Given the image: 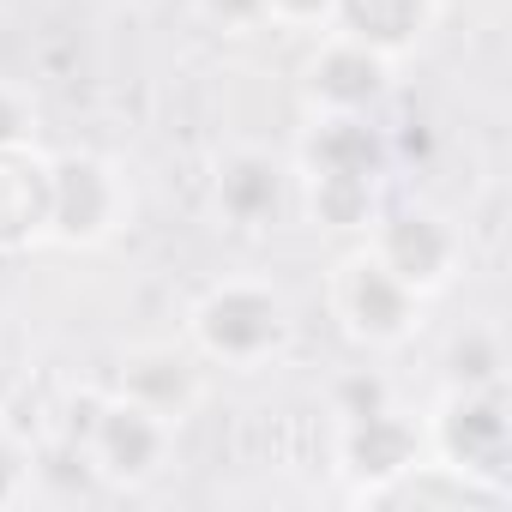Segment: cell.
<instances>
[{
  "instance_id": "1",
  "label": "cell",
  "mask_w": 512,
  "mask_h": 512,
  "mask_svg": "<svg viewBox=\"0 0 512 512\" xmlns=\"http://www.w3.org/2000/svg\"><path fill=\"white\" fill-rule=\"evenodd\" d=\"M193 338L223 368H260L290 344V308L272 284L229 278L193 308Z\"/></svg>"
},
{
  "instance_id": "2",
  "label": "cell",
  "mask_w": 512,
  "mask_h": 512,
  "mask_svg": "<svg viewBox=\"0 0 512 512\" xmlns=\"http://www.w3.org/2000/svg\"><path fill=\"white\" fill-rule=\"evenodd\" d=\"M434 458L488 482V488H506V458H512V422H506V398L500 386H482V392H446L434 428Z\"/></svg>"
},
{
  "instance_id": "3",
  "label": "cell",
  "mask_w": 512,
  "mask_h": 512,
  "mask_svg": "<svg viewBox=\"0 0 512 512\" xmlns=\"http://www.w3.org/2000/svg\"><path fill=\"white\" fill-rule=\"evenodd\" d=\"M121 211H127V187L103 157H91V151L49 157V235L55 241L97 247L115 235Z\"/></svg>"
},
{
  "instance_id": "4",
  "label": "cell",
  "mask_w": 512,
  "mask_h": 512,
  "mask_svg": "<svg viewBox=\"0 0 512 512\" xmlns=\"http://www.w3.org/2000/svg\"><path fill=\"white\" fill-rule=\"evenodd\" d=\"M91 458V476L103 482H151L163 470V452H169V422L151 416L145 404L133 398H103L91 416H85V434H73Z\"/></svg>"
},
{
  "instance_id": "5",
  "label": "cell",
  "mask_w": 512,
  "mask_h": 512,
  "mask_svg": "<svg viewBox=\"0 0 512 512\" xmlns=\"http://www.w3.org/2000/svg\"><path fill=\"white\" fill-rule=\"evenodd\" d=\"M332 308H338V320H344V332H350L356 344H374V350H380V344H404V338H410L422 296L404 290V284L374 260V253H350V260L338 266Z\"/></svg>"
},
{
  "instance_id": "6",
  "label": "cell",
  "mask_w": 512,
  "mask_h": 512,
  "mask_svg": "<svg viewBox=\"0 0 512 512\" xmlns=\"http://www.w3.org/2000/svg\"><path fill=\"white\" fill-rule=\"evenodd\" d=\"M368 253H374V260H380L404 290H416L422 302L440 296V290L452 284V272H458V235H452V223L434 217V211H422V205L380 217Z\"/></svg>"
},
{
  "instance_id": "7",
  "label": "cell",
  "mask_w": 512,
  "mask_h": 512,
  "mask_svg": "<svg viewBox=\"0 0 512 512\" xmlns=\"http://www.w3.org/2000/svg\"><path fill=\"white\" fill-rule=\"evenodd\" d=\"M392 85V55L332 31L320 43V55L308 61V103L320 115H374L380 97Z\"/></svg>"
},
{
  "instance_id": "8",
  "label": "cell",
  "mask_w": 512,
  "mask_h": 512,
  "mask_svg": "<svg viewBox=\"0 0 512 512\" xmlns=\"http://www.w3.org/2000/svg\"><path fill=\"white\" fill-rule=\"evenodd\" d=\"M422 458V434L416 422H404L392 404L368 410V416H344V440H338V470L356 482V494L368 500L374 488H386L392 476H404Z\"/></svg>"
},
{
  "instance_id": "9",
  "label": "cell",
  "mask_w": 512,
  "mask_h": 512,
  "mask_svg": "<svg viewBox=\"0 0 512 512\" xmlns=\"http://www.w3.org/2000/svg\"><path fill=\"white\" fill-rule=\"evenodd\" d=\"M49 235V157L31 145L0 151V253H19Z\"/></svg>"
},
{
  "instance_id": "10",
  "label": "cell",
  "mask_w": 512,
  "mask_h": 512,
  "mask_svg": "<svg viewBox=\"0 0 512 512\" xmlns=\"http://www.w3.org/2000/svg\"><path fill=\"white\" fill-rule=\"evenodd\" d=\"M434 13H440V0H332L326 31H344L380 55H404L428 37Z\"/></svg>"
},
{
  "instance_id": "11",
  "label": "cell",
  "mask_w": 512,
  "mask_h": 512,
  "mask_svg": "<svg viewBox=\"0 0 512 512\" xmlns=\"http://www.w3.org/2000/svg\"><path fill=\"white\" fill-rule=\"evenodd\" d=\"M121 398L145 404L151 416H163V422L175 428V422L193 410V398H199V374H193L187 356H175V350H163V344H145V350H133V356L121 362Z\"/></svg>"
},
{
  "instance_id": "12",
  "label": "cell",
  "mask_w": 512,
  "mask_h": 512,
  "mask_svg": "<svg viewBox=\"0 0 512 512\" xmlns=\"http://www.w3.org/2000/svg\"><path fill=\"white\" fill-rule=\"evenodd\" d=\"M380 169H386V139H380L374 115H320V127L308 139V175L380 181Z\"/></svg>"
},
{
  "instance_id": "13",
  "label": "cell",
  "mask_w": 512,
  "mask_h": 512,
  "mask_svg": "<svg viewBox=\"0 0 512 512\" xmlns=\"http://www.w3.org/2000/svg\"><path fill=\"white\" fill-rule=\"evenodd\" d=\"M278 205H284V169H278V157H266V151H235L223 163V175H217V211L229 223H241V229L272 223Z\"/></svg>"
},
{
  "instance_id": "14",
  "label": "cell",
  "mask_w": 512,
  "mask_h": 512,
  "mask_svg": "<svg viewBox=\"0 0 512 512\" xmlns=\"http://www.w3.org/2000/svg\"><path fill=\"white\" fill-rule=\"evenodd\" d=\"M374 187L380 181H356V175H308V205L326 229H368Z\"/></svg>"
},
{
  "instance_id": "15",
  "label": "cell",
  "mask_w": 512,
  "mask_h": 512,
  "mask_svg": "<svg viewBox=\"0 0 512 512\" xmlns=\"http://www.w3.org/2000/svg\"><path fill=\"white\" fill-rule=\"evenodd\" d=\"M500 368H506L500 338H494V332H482V326H470V332H458V338L446 344V380H452V392L500 386Z\"/></svg>"
},
{
  "instance_id": "16",
  "label": "cell",
  "mask_w": 512,
  "mask_h": 512,
  "mask_svg": "<svg viewBox=\"0 0 512 512\" xmlns=\"http://www.w3.org/2000/svg\"><path fill=\"white\" fill-rule=\"evenodd\" d=\"M266 19L290 31H314V25H332V0H266Z\"/></svg>"
},
{
  "instance_id": "17",
  "label": "cell",
  "mask_w": 512,
  "mask_h": 512,
  "mask_svg": "<svg viewBox=\"0 0 512 512\" xmlns=\"http://www.w3.org/2000/svg\"><path fill=\"white\" fill-rule=\"evenodd\" d=\"M25 488H31V452L0 434V506H13Z\"/></svg>"
},
{
  "instance_id": "18",
  "label": "cell",
  "mask_w": 512,
  "mask_h": 512,
  "mask_svg": "<svg viewBox=\"0 0 512 512\" xmlns=\"http://www.w3.org/2000/svg\"><path fill=\"white\" fill-rule=\"evenodd\" d=\"M25 133H31L25 97H19L13 85H0V151H7V145H25Z\"/></svg>"
},
{
  "instance_id": "19",
  "label": "cell",
  "mask_w": 512,
  "mask_h": 512,
  "mask_svg": "<svg viewBox=\"0 0 512 512\" xmlns=\"http://www.w3.org/2000/svg\"><path fill=\"white\" fill-rule=\"evenodd\" d=\"M199 7H205L223 31H247V25L266 19V0H199Z\"/></svg>"
},
{
  "instance_id": "20",
  "label": "cell",
  "mask_w": 512,
  "mask_h": 512,
  "mask_svg": "<svg viewBox=\"0 0 512 512\" xmlns=\"http://www.w3.org/2000/svg\"><path fill=\"white\" fill-rule=\"evenodd\" d=\"M386 404V386L380 380H344L338 386V416H368Z\"/></svg>"
}]
</instances>
